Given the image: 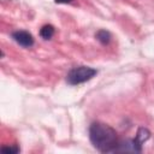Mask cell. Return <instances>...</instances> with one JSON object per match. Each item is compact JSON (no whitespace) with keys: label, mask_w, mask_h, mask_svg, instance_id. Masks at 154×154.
<instances>
[{"label":"cell","mask_w":154,"mask_h":154,"mask_svg":"<svg viewBox=\"0 0 154 154\" xmlns=\"http://www.w3.org/2000/svg\"><path fill=\"white\" fill-rule=\"evenodd\" d=\"M97 75V70L90 66H75L66 75V82L70 85H78L84 82L90 81L94 76Z\"/></svg>","instance_id":"cell-3"},{"label":"cell","mask_w":154,"mask_h":154,"mask_svg":"<svg viewBox=\"0 0 154 154\" xmlns=\"http://www.w3.org/2000/svg\"><path fill=\"white\" fill-rule=\"evenodd\" d=\"M12 38L14 40L16 43H18L19 46L24 47V48H30L35 40L32 37V35L25 30H17V31H13L12 32Z\"/></svg>","instance_id":"cell-4"},{"label":"cell","mask_w":154,"mask_h":154,"mask_svg":"<svg viewBox=\"0 0 154 154\" xmlns=\"http://www.w3.org/2000/svg\"><path fill=\"white\" fill-rule=\"evenodd\" d=\"M55 4H70L72 2V0H54Z\"/></svg>","instance_id":"cell-8"},{"label":"cell","mask_w":154,"mask_h":154,"mask_svg":"<svg viewBox=\"0 0 154 154\" xmlns=\"http://www.w3.org/2000/svg\"><path fill=\"white\" fill-rule=\"evenodd\" d=\"M89 140L91 144L101 153H113L118 143L116 130L103 123L94 122L89 126Z\"/></svg>","instance_id":"cell-1"},{"label":"cell","mask_w":154,"mask_h":154,"mask_svg":"<svg viewBox=\"0 0 154 154\" xmlns=\"http://www.w3.org/2000/svg\"><path fill=\"white\" fill-rule=\"evenodd\" d=\"M150 137V132L146 128H140L137 130L135 138H126L118 141L116 148L113 149V153L119 152H131V153H141L143 143Z\"/></svg>","instance_id":"cell-2"},{"label":"cell","mask_w":154,"mask_h":154,"mask_svg":"<svg viewBox=\"0 0 154 154\" xmlns=\"http://www.w3.org/2000/svg\"><path fill=\"white\" fill-rule=\"evenodd\" d=\"M95 37H96V40H97L101 45H108L109 41H111V34H109V31L103 30V29L99 30V31L95 34Z\"/></svg>","instance_id":"cell-6"},{"label":"cell","mask_w":154,"mask_h":154,"mask_svg":"<svg viewBox=\"0 0 154 154\" xmlns=\"http://www.w3.org/2000/svg\"><path fill=\"white\" fill-rule=\"evenodd\" d=\"M1 152L2 153H10V154H16V153H19L20 149L17 144L14 146H10V147H1Z\"/></svg>","instance_id":"cell-7"},{"label":"cell","mask_w":154,"mask_h":154,"mask_svg":"<svg viewBox=\"0 0 154 154\" xmlns=\"http://www.w3.org/2000/svg\"><path fill=\"white\" fill-rule=\"evenodd\" d=\"M54 32H55V29H54V26L52 24H45L40 29V36L43 40H51L53 37Z\"/></svg>","instance_id":"cell-5"}]
</instances>
